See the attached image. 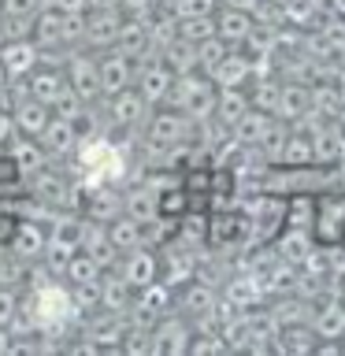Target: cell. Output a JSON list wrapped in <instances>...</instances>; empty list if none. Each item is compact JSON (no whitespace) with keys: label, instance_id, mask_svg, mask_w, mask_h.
<instances>
[{"label":"cell","instance_id":"ba28073f","mask_svg":"<svg viewBox=\"0 0 345 356\" xmlns=\"http://www.w3.org/2000/svg\"><path fill=\"white\" fill-rule=\"evenodd\" d=\"M204 238L211 245H241L245 238H249V219H245L241 208H208L204 216Z\"/></svg>","mask_w":345,"mask_h":356},{"label":"cell","instance_id":"f35d334b","mask_svg":"<svg viewBox=\"0 0 345 356\" xmlns=\"http://www.w3.org/2000/svg\"><path fill=\"white\" fill-rule=\"evenodd\" d=\"M19 189H22V175L15 160L8 152H0V193H19Z\"/></svg>","mask_w":345,"mask_h":356},{"label":"cell","instance_id":"52a82bcc","mask_svg":"<svg viewBox=\"0 0 345 356\" xmlns=\"http://www.w3.org/2000/svg\"><path fill=\"white\" fill-rule=\"evenodd\" d=\"M111 271H119V278L130 289H145V286L160 282V256H156L149 245H138V249L119 252V260Z\"/></svg>","mask_w":345,"mask_h":356},{"label":"cell","instance_id":"44dd1931","mask_svg":"<svg viewBox=\"0 0 345 356\" xmlns=\"http://www.w3.org/2000/svg\"><path fill=\"white\" fill-rule=\"evenodd\" d=\"M100 275H104V267H100L89 252H82V249H74L71 260H67L63 271H60L63 286H71V289H97Z\"/></svg>","mask_w":345,"mask_h":356},{"label":"cell","instance_id":"60d3db41","mask_svg":"<svg viewBox=\"0 0 345 356\" xmlns=\"http://www.w3.org/2000/svg\"><path fill=\"white\" fill-rule=\"evenodd\" d=\"M156 4H160V0H119V11H122V15H138V19H145Z\"/></svg>","mask_w":345,"mask_h":356},{"label":"cell","instance_id":"5bb4252c","mask_svg":"<svg viewBox=\"0 0 345 356\" xmlns=\"http://www.w3.org/2000/svg\"><path fill=\"white\" fill-rule=\"evenodd\" d=\"M38 67V44L30 38H4L0 41V74L4 78H26Z\"/></svg>","mask_w":345,"mask_h":356},{"label":"cell","instance_id":"9a60e30c","mask_svg":"<svg viewBox=\"0 0 345 356\" xmlns=\"http://www.w3.org/2000/svg\"><path fill=\"white\" fill-rule=\"evenodd\" d=\"M78 138H82V134H78V127H74L71 119L52 115L49 122H45V130L38 134V145L52 156V160H63V156H74Z\"/></svg>","mask_w":345,"mask_h":356},{"label":"cell","instance_id":"7bdbcfd3","mask_svg":"<svg viewBox=\"0 0 345 356\" xmlns=\"http://www.w3.org/2000/svg\"><path fill=\"white\" fill-rule=\"evenodd\" d=\"M45 4L63 11V15H82V11H89V0H45Z\"/></svg>","mask_w":345,"mask_h":356},{"label":"cell","instance_id":"f546056e","mask_svg":"<svg viewBox=\"0 0 345 356\" xmlns=\"http://www.w3.org/2000/svg\"><path fill=\"white\" fill-rule=\"evenodd\" d=\"M275 241H278V256H282L286 264H305L308 256H312V234L305 230H297V227H282L275 234Z\"/></svg>","mask_w":345,"mask_h":356},{"label":"cell","instance_id":"7c38bea8","mask_svg":"<svg viewBox=\"0 0 345 356\" xmlns=\"http://www.w3.org/2000/svg\"><path fill=\"white\" fill-rule=\"evenodd\" d=\"M119 22H122V11L119 8H108V11H86V30H82V49L89 52H104L115 44L119 38Z\"/></svg>","mask_w":345,"mask_h":356},{"label":"cell","instance_id":"83f0119b","mask_svg":"<svg viewBox=\"0 0 345 356\" xmlns=\"http://www.w3.org/2000/svg\"><path fill=\"white\" fill-rule=\"evenodd\" d=\"M104 230H108V238L111 245H115L119 252H127V249H138V245H145V227L138 219H130L127 211H119V216H111L104 222Z\"/></svg>","mask_w":345,"mask_h":356},{"label":"cell","instance_id":"b9f144b4","mask_svg":"<svg viewBox=\"0 0 345 356\" xmlns=\"http://www.w3.org/2000/svg\"><path fill=\"white\" fill-rule=\"evenodd\" d=\"M189 353H204V349H227V341L223 338H211V334H197V338H189L186 345Z\"/></svg>","mask_w":345,"mask_h":356},{"label":"cell","instance_id":"ac0fdd59","mask_svg":"<svg viewBox=\"0 0 345 356\" xmlns=\"http://www.w3.org/2000/svg\"><path fill=\"white\" fill-rule=\"evenodd\" d=\"M252 74H256V60H249V56H241V52H227L219 60V67L211 71L208 78L216 82V89H227V86H238V89H249L252 82Z\"/></svg>","mask_w":345,"mask_h":356},{"label":"cell","instance_id":"d4e9b609","mask_svg":"<svg viewBox=\"0 0 345 356\" xmlns=\"http://www.w3.org/2000/svg\"><path fill=\"white\" fill-rule=\"evenodd\" d=\"M312 111V89L300 82H278V108L275 115L286 122H297Z\"/></svg>","mask_w":345,"mask_h":356},{"label":"cell","instance_id":"3957f363","mask_svg":"<svg viewBox=\"0 0 345 356\" xmlns=\"http://www.w3.org/2000/svg\"><path fill=\"white\" fill-rule=\"evenodd\" d=\"M22 189H26L33 200H41L45 208H52V211H63V208L74 204V182L52 163L30 171L26 178H22Z\"/></svg>","mask_w":345,"mask_h":356},{"label":"cell","instance_id":"8992f818","mask_svg":"<svg viewBox=\"0 0 345 356\" xmlns=\"http://www.w3.org/2000/svg\"><path fill=\"white\" fill-rule=\"evenodd\" d=\"M130 86L138 89L149 104H163L167 93H171V86H175V71L160 60V52L145 56V60H134V82Z\"/></svg>","mask_w":345,"mask_h":356},{"label":"cell","instance_id":"ab89813d","mask_svg":"<svg viewBox=\"0 0 345 356\" xmlns=\"http://www.w3.org/2000/svg\"><path fill=\"white\" fill-rule=\"evenodd\" d=\"M45 8V0H0L4 19H33Z\"/></svg>","mask_w":345,"mask_h":356},{"label":"cell","instance_id":"4dcf8cb0","mask_svg":"<svg viewBox=\"0 0 345 356\" xmlns=\"http://www.w3.org/2000/svg\"><path fill=\"white\" fill-rule=\"evenodd\" d=\"M271 119H275V115H267V111H260V108H252V104H249V111H245V115H241L238 122H234L230 134L238 138L241 149H249V145H256V141H260L264 134H267Z\"/></svg>","mask_w":345,"mask_h":356},{"label":"cell","instance_id":"6da1fadb","mask_svg":"<svg viewBox=\"0 0 345 356\" xmlns=\"http://www.w3.org/2000/svg\"><path fill=\"white\" fill-rule=\"evenodd\" d=\"M141 130H145L149 149H175V145H186L197 138L200 122L189 119L186 111H178L175 104H152Z\"/></svg>","mask_w":345,"mask_h":356},{"label":"cell","instance_id":"836d02e7","mask_svg":"<svg viewBox=\"0 0 345 356\" xmlns=\"http://www.w3.org/2000/svg\"><path fill=\"white\" fill-rule=\"evenodd\" d=\"M342 149H345V145H342V138L334 130H327V127L312 130V160H316V163L334 167V163L342 160Z\"/></svg>","mask_w":345,"mask_h":356},{"label":"cell","instance_id":"c3c4849f","mask_svg":"<svg viewBox=\"0 0 345 356\" xmlns=\"http://www.w3.org/2000/svg\"><path fill=\"white\" fill-rule=\"evenodd\" d=\"M8 345H11V330L0 327V353H8Z\"/></svg>","mask_w":345,"mask_h":356},{"label":"cell","instance_id":"d6986e66","mask_svg":"<svg viewBox=\"0 0 345 356\" xmlns=\"http://www.w3.org/2000/svg\"><path fill=\"white\" fill-rule=\"evenodd\" d=\"M22 82V89H26V97H33V100H41V104H52L56 100V93L63 89V67H49V63H38L33 71L26 74V78H19Z\"/></svg>","mask_w":345,"mask_h":356},{"label":"cell","instance_id":"74e56055","mask_svg":"<svg viewBox=\"0 0 345 356\" xmlns=\"http://www.w3.org/2000/svg\"><path fill=\"white\" fill-rule=\"evenodd\" d=\"M167 8H171L178 19H186V15H216L219 0H171Z\"/></svg>","mask_w":345,"mask_h":356},{"label":"cell","instance_id":"f1b7e54d","mask_svg":"<svg viewBox=\"0 0 345 356\" xmlns=\"http://www.w3.org/2000/svg\"><path fill=\"white\" fill-rule=\"evenodd\" d=\"M119 200H122V211H127L130 219H138L141 227H149V222L160 216V208H156V193H152L145 182H141V186H130Z\"/></svg>","mask_w":345,"mask_h":356},{"label":"cell","instance_id":"ee69618b","mask_svg":"<svg viewBox=\"0 0 345 356\" xmlns=\"http://www.w3.org/2000/svg\"><path fill=\"white\" fill-rule=\"evenodd\" d=\"M15 138V127H11V115L0 111V149H8V141Z\"/></svg>","mask_w":345,"mask_h":356},{"label":"cell","instance_id":"7dc6e473","mask_svg":"<svg viewBox=\"0 0 345 356\" xmlns=\"http://www.w3.org/2000/svg\"><path fill=\"white\" fill-rule=\"evenodd\" d=\"M93 11H108V8H119V0H89Z\"/></svg>","mask_w":345,"mask_h":356},{"label":"cell","instance_id":"7402d4cb","mask_svg":"<svg viewBox=\"0 0 345 356\" xmlns=\"http://www.w3.org/2000/svg\"><path fill=\"white\" fill-rule=\"evenodd\" d=\"M30 41L38 49H63V11L45 4L38 15L30 19Z\"/></svg>","mask_w":345,"mask_h":356},{"label":"cell","instance_id":"1f68e13d","mask_svg":"<svg viewBox=\"0 0 345 356\" xmlns=\"http://www.w3.org/2000/svg\"><path fill=\"white\" fill-rule=\"evenodd\" d=\"M160 60L171 67L175 74H189V71H197V44L175 33V38L160 49Z\"/></svg>","mask_w":345,"mask_h":356},{"label":"cell","instance_id":"ffe728a7","mask_svg":"<svg viewBox=\"0 0 345 356\" xmlns=\"http://www.w3.org/2000/svg\"><path fill=\"white\" fill-rule=\"evenodd\" d=\"M49 119H52L49 104H41V100H33V97H26V93H22V97L15 100V104H11V127H15V134L38 138Z\"/></svg>","mask_w":345,"mask_h":356},{"label":"cell","instance_id":"f6af8a7d","mask_svg":"<svg viewBox=\"0 0 345 356\" xmlns=\"http://www.w3.org/2000/svg\"><path fill=\"white\" fill-rule=\"evenodd\" d=\"M11 227H15V216H11V211H0V245H8Z\"/></svg>","mask_w":345,"mask_h":356},{"label":"cell","instance_id":"8fae6325","mask_svg":"<svg viewBox=\"0 0 345 356\" xmlns=\"http://www.w3.org/2000/svg\"><path fill=\"white\" fill-rule=\"evenodd\" d=\"M104 100H108V115H111V122H115L119 130H138V127H145L149 108H152L134 86L119 89V93H111V97H104Z\"/></svg>","mask_w":345,"mask_h":356},{"label":"cell","instance_id":"484cf974","mask_svg":"<svg viewBox=\"0 0 345 356\" xmlns=\"http://www.w3.org/2000/svg\"><path fill=\"white\" fill-rule=\"evenodd\" d=\"M245 111H249V93H245V89L227 86V89H219V93H216V111H211V119H216L219 127L230 130Z\"/></svg>","mask_w":345,"mask_h":356},{"label":"cell","instance_id":"d6a6232c","mask_svg":"<svg viewBox=\"0 0 345 356\" xmlns=\"http://www.w3.org/2000/svg\"><path fill=\"white\" fill-rule=\"evenodd\" d=\"M312 334L319 341H342L345 338V305H323L312 319Z\"/></svg>","mask_w":345,"mask_h":356},{"label":"cell","instance_id":"e575fe53","mask_svg":"<svg viewBox=\"0 0 345 356\" xmlns=\"http://www.w3.org/2000/svg\"><path fill=\"white\" fill-rule=\"evenodd\" d=\"M234 49L230 41H223L219 33H211V38H204V41H197V71H204V74H211L219 67V60L227 56Z\"/></svg>","mask_w":345,"mask_h":356},{"label":"cell","instance_id":"bcb514c9","mask_svg":"<svg viewBox=\"0 0 345 356\" xmlns=\"http://www.w3.org/2000/svg\"><path fill=\"white\" fill-rule=\"evenodd\" d=\"M223 8H241V11H256V4L260 0H219Z\"/></svg>","mask_w":345,"mask_h":356},{"label":"cell","instance_id":"603a6c76","mask_svg":"<svg viewBox=\"0 0 345 356\" xmlns=\"http://www.w3.org/2000/svg\"><path fill=\"white\" fill-rule=\"evenodd\" d=\"M78 249L82 252H89L93 260L104 267H115V260H119V249L111 245V238H108V230H104V222H93V219H86V227H82V241H78Z\"/></svg>","mask_w":345,"mask_h":356},{"label":"cell","instance_id":"277c9868","mask_svg":"<svg viewBox=\"0 0 345 356\" xmlns=\"http://www.w3.org/2000/svg\"><path fill=\"white\" fill-rule=\"evenodd\" d=\"M308 234L319 249H338V245H345V197H334V189L330 193H319L316 219H312Z\"/></svg>","mask_w":345,"mask_h":356},{"label":"cell","instance_id":"cb8c5ba5","mask_svg":"<svg viewBox=\"0 0 345 356\" xmlns=\"http://www.w3.org/2000/svg\"><path fill=\"white\" fill-rule=\"evenodd\" d=\"M11 160H15V167H19V175L26 178L30 171H38V167H45V163H56L49 152L38 145V138H26V134H15V138L8 141V149H4Z\"/></svg>","mask_w":345,"mask_h":356},{"label":"cell","instance_id":"9c48e42d","mask_svg":"<svg viewBox=\"0 0 345 356\" xmlns=\"http://www.w3.org/2000/svg\"><path fill=\"white\" fill-rule=\"evenodd\" d=\"M189 338H193V327L182 312H167V316L152 319L149 327V353H186Z\"/></svg>","mask_w":345,"mask_h":356},{"label":"cell","instance_id":"2e32d148","mask_svg":"<svg viewBox=\"0 0 345 356\" xmlns=\"http://www.w3.org/2000/svg\"><path fill=\"white\" fill-rule=\"evenodd\" d=\"M111 49H119L122 56H130V60H145V56H156L152 49V38H149V26H145V19L138 15H122L119 22V38Z\"/></svg>","mask_w":345,"mask_h":356},{"label":"cell","instance_id":"7a4b0ae2","mask_svg":"<svg viewBox=\"0 0 345 356\" xmlns=\"http://www.w3.org/2000/svg\"><path fill=\"white\" fill-rule=\"evenodd\" d=\"M216 93H219L216 82L204 71H189V74H175V86L163 104H175L178 111H186L189 119H197L204 127L211 119V111H216Z\"/></svg>","mask_w":345,"mask_h":356},{"label":"cell","instance_id":"e0dca14e","mask_svg":"<svg viewBox=\"0 0 345 356\" xmlns=\"http://www.w3.org/2000/svg\"><path fill=\"white\" fill-rule=\"evenodd\" d=\"M216 33L223 41H230L234 49H238V44H245L252 38V30H256V19H252V11H241V8H216Z\"/></svg>","mask_w":345,"mask_h":356},{"label":"cell","instance_id":"30bf717a","mask_svg":"<svg viewBox=\"0 0 345 356\" xmlns=\"http://www.w3.org/2000/svg\"><path fill=\"white\" fill-rule=\"evenodd\" d=\"M45 241H49V227L41 219H19L15 216V227H11V238H8V252L19 256L22 264H41V252H45Z\"/></svg>","mask_w":345,"mask_h":356},{"label":"cell","instance_id":"4316f807","mask_svg":"<svg viewBox=\"0 0 345 356\" xmlns=\"http://www.w3.org/2000/svg\"><path fill=\"white\" fill-rule=\"evenodd\" d=\"M211 308H216V289L204 286V282H186V289L175 297V312H182L186 319L208 316Z\"/></svg>","mask_w":345,"mask_h":356},{"label":"cell","instance_id":"5b68a950","mask_svg":"<svg viewBox=\"0 0 345 356\" xmlns=\"http://www.w3.org/2000/svg\"><path fill=\"white\" fill-rule=\"evenodd\" d=\"M63 78H67V86H71L89 108L104 100V97H100V78H97V56L89 49H71V52H67Z\"/></svg>","mask_w":345,"mask_h":356},{"label":"cell","instance_id":"d590c367","mask_svg":"<svg viewBox=\"0 0 345 356\" xmlns=\"http://www.w3.org/2000/svg\"><path fill=\"white\" fill-rule=\"evenodd\" d=\"M216 33V19L211 15H186V19H178V38H186V41H204Z\"/></svg>","mask_w":345,"mask_h":356},{"label":"cell","instance_id":"8d00e7d4","mask_svg":"<svg viewBox=\"0 0 345 356\" xmlns=\"http://www.w3.org/2000/svg\"><path fill=\"white\" fill-rule=\"evenodd\" d=\"M19 305H22V293L15 286H0V327H11L19 316Z\"/></svg>","mask_w":345,"mask_h":356},{"label":"cell","instance_id":"4fadbf2b","mask_svg":"<svg viewBox=\"0 0 345 356\" xmlns=\"http://www.w3.org/2000/svg\"><path fill=\"white\" fill-rule=\"evenodd\" d=\"M97 78H100V97H111L134 82V60L119 49H104L97 56Z\"/></svg>","mask_w":345,"mask_h":356}]
</instances>
